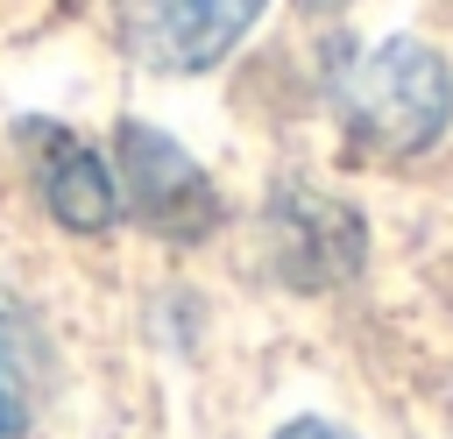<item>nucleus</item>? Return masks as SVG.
Wrapping results in <instances>:
<instances>
[{"label":"nucleus","mask_w":453,"mask_h":439,"mask_svg":"<svg viewBox=\"0 0 453 439\" xmlns=\"http://www.w3.org/2000/svg\"><path fill=\"white\" fill-rule=\"evenodd\" d=\"M446 120H453V71L418 35L368 50L340 78V127H347L354 156H368V163H403V156L432 149L446 135Z\"/></svg>","instance_id":"obj_1"},{"label":"nucleus","mask_w":453,"mask_h":439,"mask_svg":"<svg viewBox=\"0 0 453 439\" xmlns=\"http://www.w3.org/2000/svg\"><path fill=\"white\" fill-rule=\"evenodd\" d=\"M255 14L262 0H120V42L134 64L163 78H191L212 71L255 28Z\"/></svg>","instance_id":"obj_2"},{"label":"nucleus","mask_w":453,"mask_h":439,"mask_svg":"<svg viewBox=\"0 0 453 439\" xmlns=\"http://www.w3.org/2000/svg\"><path fill=\"white\" fill-rule=\"evenodd\" d=\"M120 191L134 220L163 241H198L219 227V191L212 177L156 127H120Z\"/></svg>","instance_id":"obj_3"},{"label":"nucleus","mask_w":453,"mask_h":439,"mask_svg":"<svg viewBox=\"0 0 453 439\" xmlns=\"http://www.w3.org/2000/svg\"><path fill=\"white\" fill-rule=\"evenodd\" d=\"M269 255L297 290H326V283H347L361 269L368 227L333 191H283L269 205Z\"/></svg>","instance_id":"obj_4"},{"label":"nucleus","mask_w":453,"mask_h":439,"mask_svg":"<svg viewBox=\"0 0 453 439\" xmlns=\"http://www.w3.org/2000/svg\"><path fill=\"white\" fill-rule=\"evenodd\" d=\"M28 135H35V156H42V198H50V212H57L71 234H106L113 212H120L113 170H106L85 142H71L64 127H28Z\"/></svg>","instance_id":"obj_5"},{"label":"nucleus","mask_w":453,"mask_h":439,"mask_svg":"<svg viewBox=\"0 0 453 439\" xmlns=\"http://www.w3.org/2000/svg\"><path fill=\"white\" fill-rule=\"evenodd\" d=\"M35 411V361H28V333L0 290V439H14Z\"/></svg>","instance_id":"obj_6"},{"label":"nucleus","mask_w":453,"mask_h":439,"mask_svg":"<svg viewBox=\"0 0 453 439\" xmlns=\"http://www.w3.org/2000/svg\"><path fill=\"white\" fill-rule=\"evenodd\" d=\"M276 439H354L347 425H333V418H290Z\"/></svg>","instance_id":"obj_7"}]
</instances>
